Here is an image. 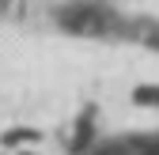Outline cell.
<instances>
[{
	"label": "cell",
	"mask_w": 159,
	"mask_h": 155,
	"mask_svg": "<svg viewBox=\"0 0 159 155\" xmlns=\"http://www.w3.org/2000/svg\"><path fill=\"white\" fill-rule=\"evenodd\" d=\"M57 27H61V30H68V34L98 38V34H114V30H121L125 23H121V19H117L110 8L84 0V4H65L61 11H57Z\"/></svg>",
	"instance_id": "obj_1"
},
{
	"label": "cell",
	"mask_w": 159,
	"mask_h": 155,
	"mask_svg": "<svg viewBox=\"0 0 159 155\" xmlns=\"http://www.w3.org/2000/svg\"><path fill=\"white\" fill-rule=\"evenodd\" d=\"M95 136V110H84V117L76 121V136H72V151H84Z\"/></svg>",
	"instance_id": "obj_2"
},
{
	"label": "cell",
	"mask_w": 159,
	"mask_h": 155,
	"mask_svg": "<svg viewBox=\"0 0 159 155\" xmlns=\"http://www.w3.org/2000/svg\"><path fill=\"white\" fill-rule=\"evenodd\" d=\"M133 102L159 110V83H140V87H133Z\"/></svg>",
	"instance_id": "obj_3"
},
{
	"label": "cell",
	"mask_w": 159,
	"mask_h": 155,
	"mask_svg": "<svg viewBox=\"0 0 159 155\" xmlns=\"http://www.w3.org/2000/svg\"><path fill=\"white\" fill-rule=\"evenodd\" d=\"M38 136H42L38 129H11V132H4V144L8 148H15V144H34Z\"/></svg>",
	"instance_id": "obj_4"
},
{
	"label": "cell",
	"mask_w": 159,
	"mask_h": 155,
	"mask_svg": "<svg viewBox=\"0 0 159 155\" xmlns=\"http://www.w3.org/2000/svg\"><path fill=\"white\" fill-rule=\"evenodd\" d=\"M133 155H159V136H148V140H129Z\"/></svg>",
	"instance_id": "obj_5"
},
{
	"label": "cell",
	"mask_w": 159,
	"mask_h": 155,
	"mask_svg": "<svg viewBox=\"0 0 159 155\" xmlns=\"http://www.w3.org/2000/svg\"><path fill=\"white\" fill-rule=\"evenodd\" d=\"M148 42H152V46L159 49V27H152V38H148Z\"/></svg>",
	"instance_id": "obj_6"
},
{
	"label": "cell",
	"mask_w": 159,
	"mask_h": 155,
	"mask_svg": "<svg viewBox=\"0 0 159 155\" xmlns=\"http://www.w3.org/2000/svg\"><path fill=\"white\" fill-rule=\"evenodd\" d=\"M0 8H8V0H0Z\"/></svg>",
	"instance_id": "obj_7"
},
{
	"label": "cell",
	"mask_w": 159,
	"mask_h": 155,
	"mask_svg": "<svg viewBox=\"0 0 159 155\" xmlns=\"http://www.w3.org/2000/svg\"><path fill=\"white\" fill-rule=\"evenodd\" d=\"M23 155H34V151H23Z\"/></svg>",
	"instance_id": "obj_8"
}]
</instances>
